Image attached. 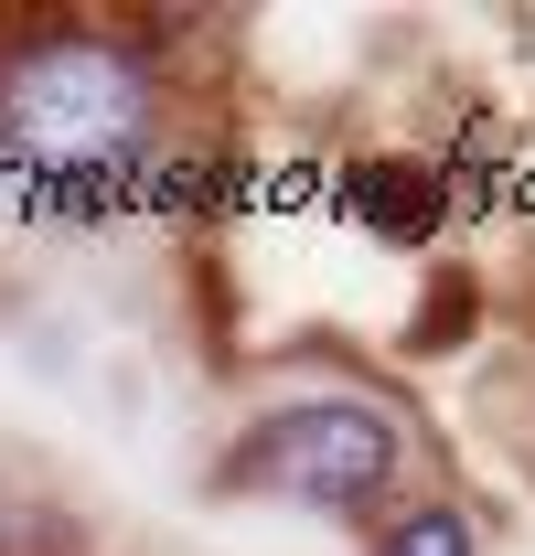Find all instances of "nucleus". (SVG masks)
Instances as JSON below:
<instances>
[{
	"label": "nucleus",
	"mask_w": 535,
	"mask_h": 556,
	"mask_svg": "<svg viewBox=\"0 0 535 556\" xmlns=\"http://www.w3.org/2000/svg\"><path fill=\"white\" fill-rule=\"evenodd\" d=\"M150 118H161V54H150V33L43 22V33L0 43V139H11L22 172L150 161Z\"/></svg>",
	"instance_id": "1"
},
{
	"label": "nucleus",
	"mask_w": 535,
	"mask_h": 556,
	"mask_svg": "<svg viewBox=\"0 0 535 556\" xmlns=\"http://www.w3.org/2000/svg\"><path fill=\"white\" fill-rule=\"evenodd\" d=\"M397 482H407V428L375 396H353V386H333V396H278L268 417L236 428V450L214 471V492L300 503L322 525H364Z\"/></svg>",
	"instance_id": "2"
},
{
	"label": "nucleus",
	"mask_w": 535,
	"mask_h": 556,
	"mask_svg": "<svg viewBox=\"0 0 535 556\" xmlns=\"http://www.w3.org/2000/svg\"><path fill=\"white\" fill-rule=\"evenodd\" d=\"M343 193H353V214H364L375 236H397V247H428V236L450 225V182H439L428 161H353Z\"/></svg>",
	"instance_id": "3"
},
{
	"label": "nucleus",
	"mask_w": 535,
	"mask_h": 556,
	"mask_svg": "<svg viewBox=\"0 0 535 556\" xmlns=\"http://www.w3.org/2000/svg\"><path fill=\"white\" fill-rule=\"evenodd\" d=\"M375 556H482V525H471L461 503H418V514H407Z\"/></svg>",
	"instance_id": "4"
}]
</instances>
